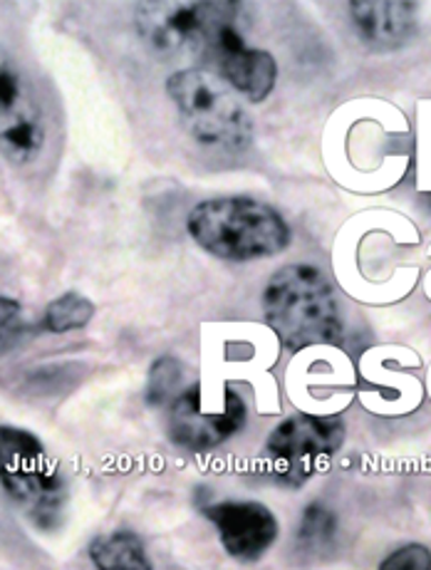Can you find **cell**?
Instances as JSON below:
<instances>
[{
  "label": "cell",
  "mask_w": 431,
  "mask_h": 570,
  "mask_svg": "<svg viewBox=\"0 0 431 570\" xmlns=\"http://www.w3.org/2000/svg\"><path fill=\"white\" fill-rule=\"evenodd\" d=\"M265 323L287 350L337 345L342 315L333 285L311 263H293L265 285Z\"/></svg>",
  "instance_id": "obj_1"
},
{
  "label": "cell",
  "mask_w": 431,
  "mask_h": 570,
  "mask_svg": "<svg viewBox=\"0 0 431 570\" xmlns=\"http://www.w3.org/2000/svg\"><path fill=\"white\" fill-rule=\"evenodd\" d=\"M189 234L216 258L248 263L271 258L291 244V228L273 206L248 196H221L192 208Z\"/></svg>",
  "instance_id": "obj_2"
},
{
  "label": "cell",
  "mask_w": 431,
  "mask_h": 570,
  "mask_svg": "<svg viewBox=\"0 0 431 570\" xmlns=\"http://www.w3.org/2000/svg\"><path fill=\"white\" fill-rule=\"evenodd\" d=\"M0 487L38 531L60 529L70 489L58 462L36 434L0 424Z\"/></svg>",
  "instance_id": "obj_3"
},
{
  "label": "cell",
  "mask_w": 431,
  "mask_h": 570,
  "mask_svg": "<svg viewBox=\"0 0 431 570\" xmlns=\"http://www.w3.org/2000/svg\"><path fill=\"white\" fill-rule=\"evenodd\" d=\"M167 92L198 145L234 155L251 147L253 122L246 107L216 72L196 65L176 70L167 80Z\"/></svg>",
  "instance_id": "obj_4"
},
{
  "label": "cell",
  "mask_w": 431,
  "mask_h": 570,
  "mask_svg": "<svg viewBox=\"0 0 431 570\" xmlns=\"http://www.w3.org/2000/svg\"><path fill=\"white\" fill-rule=\"evenodd\" d=\"M243 18L241 3H141L137 30L159 58L204 60L221 28Z\"/></svg>",
  "instance_id": "obj_5"
},
{
  "label": "cell",
  "mask_w": 431,
  "mask_h": 570,
  "mask_svg": "<svg viewBox=\"0 0 431 570\" xmlns=\"http://www.w3.org/2000/svg\"><path fill=\"white\" fill-rule=\"evenodd\" d=\"M345 442V424L340 416L295 414L287 416L265 442V456L275 479L285 484H303L315 469L340 452Z\"/></svg>",
  "instance_id": "obj_6"
},
{
  "label": "cell",
  "mask_w": 431,
  "mask_h": 570,
  "mask_svg": "<svg viewBox=\"0 0 431 570\" xmlns=\"http://www.w3.org/2000/svg\"><path fill=\"white\" fill-rule=\"evenodd\" d=\"M48 145V122L26 70L16 58L0 50V151L26 167L40 159Z\"/></svg>",
  "instance_id": "obj_7"
},
{
  "label": "cell",
  "mask_w": 431,
  "mask_h": 570,
  "mask_svg": "<svg viewBox=\"0 0 431 570\" xmlns=\"http://www.w3.org/2000/svg\"><path fill=\"white\" fill-rule=\"evenodd\" d=\"M248 410L236 390H224V404L218 412H206L202 387H186L167 407L169 440L189 452H212L246 426Z\"/></svg>",
  "instance_id": "obj_8"
},
{
  "label": "cell",
  "mask_w": 431,
  "mask_h": 570,
  "mask_svg": "<svg viewBox=\"0 0 431 570\" xmlns=\"http://www.w3.org/2000/svg\"><path fill=\"white\" fill-rule=\"evenodd\" d=\"M206 62L216 65L218 78L253 105L263 102L278 80V65L273 55L248 46L241 30V18L221 28Z\"/></svg>",
  "instance_id": "obj_9"
},
{
  "label": "cell",
  "mask_w": 431,
  "mask_h": 570,
  "mask_svg": "<svg viewBox=\"0 0 431 570\" xmlns=\"http://www.w3.org/2000/svg\"><path fill=\"white\" fill-rule=\"evenodd\" d=\"M224 551L241 563H256L278 541L281 525L275 513L261 501H216L204 507Z\"/></svg>",
  "instance_id": "obj_10"
},
{
  "label": "cell",
  "mask_w": 431,
  "mask_h": 570,
  "mask_svg": "<svg viewBox=\"0 0 431 570\" xmlns=\"http://www.w3.org/2000/svg\"><path fill=\"white\" fill-rule=\"evenodd\" d=\"M355 28L370 48L394 50L412 40L417 30V8L404 0H357L350 8Z\"/></svg>",
  "instance_id": "obj_11"
},
{
  "label": "cell",
  "mask_w": 431,
  "mask_h": 570,
  "mask_svg": "<svg viewBox=\"0 0 431 570\" xmlns=\"http://www.w3.org/2000/svg\"><path fill=\"white\" fill-rule=\"evenodd\" d=\"M90 561L97 570H154L147 548L131 531L99 535L90 543Z\"/></svg>",
  "instance_id": "obj_12"
},
{
  "label": "cell",
  "mask_w": 431,
  "mask_h": 570,
  "mask_svg": "<svg viewBox=\"0 0 431 570\" xmlns=\"http://www.w3.org/2000/svg\"><path fill=\"white\" fill-rule=\"evenodd\" d=\"M92 317H95V303L90 298H85L82 293L70 291V293H62L60 298H55L48 305L46 315H42V327L50 333H72L85 327Z\"/></svg>",
  "instance_id": "obj_13"
},
{
  "label": "cell",
  "mask_w": 431,
  "mask_h": 570,
  "mask_svg": "<svg viewBox=\"0 0 431 570\" xmlns=\"http://www.w3.org/2000/svg\"><path fill=\"white\" fill-rule=\"evenodd\" d=\"M337 535V517L323 503H311L297 525V546L305 553L320 556L333 548Z\"/></svg>",
  "instance_id": "obj_14"
},
{
  "label": "cell",
  "mask_w": 431,
  "mask_h": 570,
  "mask_svg": "<svg viewBox=\"0 0 431 570\" xmlns=\"http://www.w3.org/2000/svg\"><path fill=\"white\" fill-rule=\"evenodd\" d=\"M182 380H184V370L179 360L176 357L154 360L147 377V402L151 407L167 410L169 404L184 392Z\"/></svg>",
  "instance_id": "obj_15"
},
{
  "label": "cell",
  "mask_w": 431,
  "mask_h": 570,
  "mask_svg": "<svg viewBox=\"0 0 431 570\" xmlns=\"http://www.w3.org/2000/svg\"><path fill=\"white\" fill-rule=\"evenodd\" d=\"M26 331H28V323L20 303L0 295V357L8 355L13 347H18Z\"/></svg>",
  "instance_id": "obj_16"
},
{
  "label": "cell",
  "mask_w": 431,
  "mask_h": 570,
  "mask_svg": "<svg viewBox=\"0 0 431 570\" xmlns=\"http://www.w3.org/2000/svg\"><path fill=\"white\" fill-rule=\"evenodd\" d=\"M380 570H431V551L422 543H406L386 556Z\"/></svg>",
  "instance_id": "obj_17"
}]
</instances>
